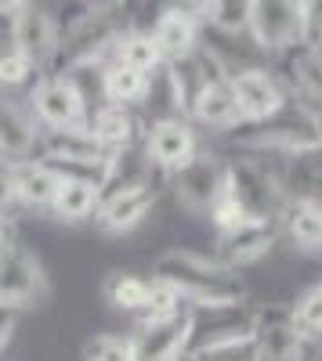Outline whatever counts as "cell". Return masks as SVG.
Returning a JSON list of instances; mask_svg holds the SVG:
<instances>
[{"mask_svg": "<svg viewBox=\"0 0 322 361\" xmlns=\"http://www.w3.org/2000/svg\"><path fill=\"white\" fill-rule=\"evenodd\" d=\"M153 279L167 282L189 311H217L243 304V282L236 279V271L192 250H167L153 267Z\"/></svg>", "mask_w": 322, "mask_h": 361, "instance_id": "obj_1", "label": "cell"}, {"mask_svg": "<svg viewBox=\"0 0 322 361\" xmlns=\"http://www.w3.org/2000/svg\"><path fill=\"white\" fill-rule=\"evenodd\" d=\"M47 296H51L47 271L37 260V253H29L18 243L0 250V304H11L25 314L29 307H40Z\"/></svg>", "mask_w": 322, "mask_h": 361, "instance_id": "obj_2", "label": "cell"}, {"mask_svg": "<svg viewBox=\"0 0 322 361\" xmlns=\"http://www.w3.org/2000/svg\"><path fill=\"white\" fill-rule=\"evenodd\" d=\"M40 130H73L87 127V109L66 73H44L25 98Z\"/></svg>", "mask_w": 322, "mask_h": 361, "instance_id": "obj_3", "label": "cell"}, {"mask_svg": "<svg viewBox=\"0 0 322 361\" xmlns=\"http://www.w3.org/2000/svg\"><path fill=\"white\" fill-rule=\"evenodd\" d=\"M225 192L243 206L246 217H265L275 221L282 209V188L279 180L254 159H232L228 177H225Z\"/></svg>", "mask_w": 322, "mask_h": 361, "instance_id": "obj_4", "label": "cell"}, {"mask_svg": "<svg viewBox=\"0 0 322 361\" xmlns=\"http://www.w3.org/2000/svg\"><path fill=\"white\" fill-rule=\"evenodd\" d=\"M308 4H282V0H257L250 4V37L261 51H290L304 44Z\"/></svg>", "mask_w": 322, "mask_h": 361, "instance_id": "obj_5", "label": "cell"}, {"mask_svg": "<svg viewBox=\"0 0 322 361\" xmlns=\"http://www.w3.org/2000/svg\"><path fill=\"white\" fill-rule=\"evenodd\" d=\"M134 361H185L192 343V311H178L170 318H149L131 336Z\"/></svg>", "mask_w": 322, "mask_h": 361, "instance_id": "obj_6", "label": "cell"}, {"mask_svg": "<svg viewBox=\"0 0 322 361\" xmlns=\"http://www.w3.org/2000/svg\"><path fill=\"white\" fill-rule=\"evenodd\" d=\"M8 44L33 62V69L44 76V69L54 66V58H58V22L47 8L40 4H25L22 15L15 18L11 25V33H8Z\"/></svg>", "mask_w": 322, "mask_h": 361, "instance_id": "obj_7", "label": "cell"}, {"mask_svg": "<svg viewBox=\"0 0 322 361\" xmlns=\"http://www.w3.org/2000/svg\"><path fill=\"white\" fill-rule=\"evenodd\" d=\"M228 90H232V102H236V112H239L243 127L268 123V119H275L286 109V94H282V87L275 83V76L268 69L232 76Z\"/></svg>", "mask_w": 322, "mask_h": 361, "instance_id": "obj_8", "label": "cell"}, {"mask_svg": "<svg viewBox=\"0 0 322 361\" xmlns=\"http://www.w3.org/2000/svg\"><path fill=\"white\" fill-rule=\"evenodd\" d=\"M196 152H199V145H196L192 123L181 116H160L149 127V134H145V156H149L153 166L167 170L170 177L185 170L196 159Z\"/></svg>", "mask_w": 322, "mask_h": 361, "instance_id": "obj_9", "label": "cell"}, {"mask_svg": "<svg viewBox=\"0 0 322 361\" xmlns=\"http://www.w3.org/2000/svg\"><path fill=\"white\" fill-rule=\"evenodd\" d=\"M225 177H228V163H221L210 152H196V159L185 170L174 173V195L192 214H207L214 199L225 192Z\"/></svg>", "mask_w": 322, "mask_h": 361, "instance_id": "obj_10", "label": "cell"}, {"mask_svg": "<svg viewBox=\"0 0 322 361\" xmlns=\"http://www.w3.org/2000/svg\"><path fill=\"white\" fill-rule=\"evenodd\" d=\"M257 361H308V336L290 311H261L254 322Z\"/></svg>", "mask_w": 322, "mask_h": 361, "instance_id": "obj_11", "label": "cell"}, {"mask_svg": "<svg viewBox=\"0 0 322 361\" xmlns=\"http://www.w3.org/2000/svg\"><path fill=\"white\" fill-rule=\"evenodd\" d=\"M254 322L257 314L243 311V307H217V311H192V350H207V347H221V343H236V340H250L254 336Z\"/></svg>", "mask_w": 322, "mask_h": 361, "instance_id": "obj_12", "label": "cell"}, {"mask_svg": "<svg viewBox=\"0 0 322 361\" xmlns=\"http://www.w3.org/2000/svg\"><path fill=\"white\" fill-rule=\"evenodd\" d=\"M156 206V188L153 185H138V188H120V192H105L98 202L95 224L109 235H124L134 231Z\"/></svg>", "mask_w": 322, "mask_h": 361, "instance_id": "obj_13", "label": "cell"}, {"mask_svg": "<svg viewBox=\"0 0 322 361\" xmlns=\"http://www.w3.org/2000/svg\"><path fill=\"white\" fill-rule=\"evenodd\" d=\"M275 221H265V217H250L243 221L239 228H232L225 235H217V260L236 271V267H246L254 260H261L272 246H275Z\"/></svg>", "mask_w": 322, "mask_h": 361, "instance_id": "obj_14", "label": "cell"}, {"mask_svg": "<svg viewBox=\"0 0 322 361\" xmlns=\"http://www.w3.org/2000/svg\"><path fill=\"white\" fill-rule=\"evenodd\" d=\"M37 141H40V127L29 105L0 94V156L8 163H25L37 156Z\"/></svg>", "mask_w": 322, "mask_h": 361, "instance_id": "obj_15", "label": "cell"}, {"mask_svg": "<svg viewBox=\"0 0 322 361\" xmlns=\"http://www.w3.org/2000/svg\"><path fill=\"white\" fill-rule=\"evenodd\" d=\"M149 37L163 58V66L178 62V58H189L199 47V18L189 15V8H167L149 29Z\"/></svg>", "mask_w": 322, "mask_h": 361, "instance_id": "obj_16", "label": "cell"}, {"mask_svg": "<svg viewBox=\"0 0 322 361\" xmlns=\"http://www.w3.org/2000/svg\"><path fill=\"white\" fill-rule=\"evenodd\" d=\"M185 119H196V123L214 127V130H236V127H239V112H236V102H232L228 80H225V76H214V80L192 98Z\"/></svg>", "mask_w": 322, "mask_h": 361, "instance_id": "obj_17", "label": "cell"}, {"mask_svg": "<svg viewBox=\"0 0 322 361\" xmlns=\"http://www.w3.org/2000/svg\"><path fill=\"white\" fill-rule=\"evenodd\" d=\"M62 185V173L40 159L15 163V202L25 209H51L54 192Z\"/></svg>", "mask_w": 322, "mask_h": 361, "instance_id": "obj_18", "label": "cell"}, {"mask_svg": "<svg viewBox=\"0 0 322 361\" xmlns=\"http://www.w3.org/2000/svg\"><path fill=\"white\" fill-rule=\"evenodd\" d=\"M98 202H102V188L87 177H62V185L54 192V202L47 214L66 221V224H83V221H95L98 214Z\"/></svg>", "mask_w": 322, "mask_h": 361, "instance_id": "obj_19", "label": "cell"}, {"mask_svg": "<svg viewBox=\"0 0 322 361\" xmlns=\"http://www.w3.org/2000/svg\"><path fill=\"white\" fill-rule=\"evenodd\" d=\"M87 130L95 134V141L105 148L109 156L124 152L138 141V116L124 105H102L91 119H87Z\"/></svg>", "mask_w": 322, "mask_h": 361, "instance_id": "obj_20", "label": "cell"}, {"mask_svg": "<svg viewBox=\"0 0 322 361\" xmlns=\"http://www.w3.org/2000/svg\"><path fill=\"white\" fill-rule=\"evenodd\" d=\"M286 188H290V195L301 199V202L322 206V145L318 141L290 156Z\"/></svg>", "mask_w": 322, "mask_h": 361, "instance_id": "obj_21", "label": "cell"}, {"mask_svg": "<svg viewBox=\"0 0 322 361\" xmlns=\"http://www.w3.org/2000/svg\"><path fill=\"white\" fill-rule=\"evenodd\" d=\"M109 62L127 66V69H134V73H141V76H149V80H153L156 69H163V58H160L153 37L145 33V29H127V33L116 40V47H112V54H109Z\"/></svg>", "mask_w": 322, "mask_h": 361, "instance_id": "obj_22", "label": "cell"}, {"mask_svg": "<svg viewBox=\"0 0 322 361\" xmlns=\"http://www.w3.org/2000/svg\"><path fill=\"white\" fill-rule=\"evenodd\" d=\"M149 76H141L127 66H116V62H105V73H102V94H105V105H138L149 98Z\"/></svg>", "mask_w": 322, "mask_h": 361, "instance_id": "obj_23", "label": "cell"}, {"mask_svg": "<svg viewBox=\"0 0 322 361\" xmlns=\"http://www.w3.org/2000/svg\"><path fill=\"white\" fill-rule=\"evenodd\" d=\"M286 62H290V80L301 90V98L322 105V51L311 44H297L286 51Z\"/></svg>", "mask_w": 322, "mask_h": 361, "instance_id": "obj_24", "label": "cell"}, {"mask_svg": "<svg viewBox=\"0 0 322 361\" xmlns=\"http://www.w3.org/2000/svg\"><path fill=\"white\" fill-rule=\"evenodd\" d=\"M149 289H153V279H141V275H134V271H112V275L105 279V300L116 311H138V314H145Z\"/></svg>", "mask_w": 322, "mask_h": 361, "instance_id": "obj_25", "label": "cell"}, {"mask_svg": "<svg viewBox=\"0 0 322 361\" xmlns=\"http://www.w3.org/2000/svg\"><path fill=\"white\" fill-rule=\"evenodd\" d=\"M286 228L301 250H322V206L294 199L286 206Z\"/></svg>", "mask_w": 322, "mask_h": 361, "instance_id": "obj_26", "label": "cell"}, {"mask_svg": "<svg viewBox=\"0 0 322 361\" xmlns=\"http://www.w3.org/2000/svg\"><path fill=\"white\" fill-rule=\"evenodd\" d=\"M83 361H134V343L120 333H98L83 343Z\"/></svg>", "mask_w": 322, "mask_h": 361, "instance_id": "obj_27", "label": "cell"}, {"mask_svg": "<svg viewBox=\"0 0 322 361\" xmlns=\"http://www.w3.org/2000/svg\"><path fill=\"white\" fill-rule=\"evenodd\" d=\"M40 80V73L33 69V62H29V58H22L15 47H4L0 51V90H15V87H25L29 80Z\"/></svg>", "mask_w": 322, "mask_h": 361, "instance_id": "obj_28", "label": "cell"}, {"mask_svg": "<svg viewBox=\"0 0 322 361\" xmlns=\"http://www.w3.org/2000/svg\"><path fill=\"white\" fill-rule=\"evenodd\" d=\"M290 314H294V325L304 336H322V286L308 289Z\"/></svg>", "mask_w": 322, "mask_h": 361, "instance_id": "obj_29", "label": "cell"}, {"mask_svg": "<svg viewBox=\"0 0 322 361\" xmlns=\"http://www.w3.org/2000/svg\"><path fill=\"white\" fill-rule=\"evenodd\" d=\"M178 311H185L181 296L174 293L167 282L153 279V289H149V304H145V322H149V318H170V314H178Z\"/></svg>", "mask_w": 322, "mask_h": 361, "instance_id": "obj_30", "label": "cell"}, {"mask_svg": "<svg viewBox=\"0 0 322 361\" xmlns=\"http://www.w3.org/2000/svg\"><path fill=\"white\" fill-rule=\"evenodd\" d=\"M189 361H257L254 336L236 340V343H221V347H207V350H192Z\"/></svg>", "mask_w": 322, "mask_h": 361, "instance_id": "obj_31", "label": "cell"}, {"mask_svg": "<svg viewBox=\"0 0 322 361\" xmlns=\"http://www.w3.org/2000/svg\"><path fill=\"white\" fill-rule=\"evenodd\" d=\"M18 322H22V311L18 307L0 304V357H4V350L11 347V340L18 333Z\"/></svg>", "mask_w": 322, "mask_h": 361, "instance_id": "obj_32", "label": "cell"}, {"mask_svg": "<svg viewBox=\"0 0 322 361\" xmlns=\"http://www.w3.org/2000/svg\"><path fill=\"white\" fill-rule=\"evenodd\" d=\"M11 206H18L15 202V163H8L4 156H0V214L8 217Z\"/></svg>", "mask_w": 322, "mask_h": 361, "instance_id": "obj_33", "label": "cell"}, {"mask_svg": "<svg viewBox=\"0 0 322 361\" xmlns=\"http://www.w3.org/2000/svg\"><path fill=\"white\" fill-rule=\"evenodd\" d=\"M11 246V224L4 221V214H0V250Z\"/></svg>", "mask_w": 322, "mask_h": 361, "instance_id": "obj_34", "label": "cell"}, {"mask_svg": "<svg viewBox=\"0 0 322 361\" xmlns=\"http://www.w3.org/2000/svg\"><path fill=\"white\" fill-rule=\"evenodd\" d=\"M315 137H318V145H322V112L315 116Z\"/></svg>", "mask_w": 322, "mask_h": 361, "instance_id": "obj_35", "label": "cell"}]
</instances>
